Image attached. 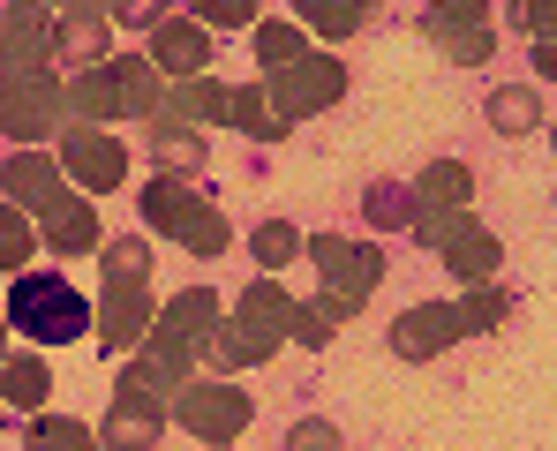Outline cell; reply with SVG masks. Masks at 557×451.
Here are the masks:
<instances>
[{"mask_svg":"<svg viewBox=\"0 0 557 451\" xmlns=\"http://www.w3.org/2000/svg\"><path fill=\"white\" fill-rule=\"evenodd\" d=\"M226 128H242L249 143H278L286 121H278V105H272V84H234V113H226Z\"/></svg>","mask_w":557,"mask_h":451,"instance_id":"obj_25","label":"cell"},{"mask_svg":"<svg viewBox=\"0 0 557 451\" xmlns=\"http://www.w3.org/2000/svg\"><path fill=\"white\" fill-rule=\"evenodd\" d=\"M301 53H309V46H301L294 23H257V61H264V76H272V68H294Z\"/></svg>","mask_w":557,"mask_h":451,"instance_id":"obj_36","label":"cell"},{"mask_svg":"<svg viewBox=\"0 0 557 451\" xmlns=\"http://www.w3.org/2000/svg\"><path fill=\"white\" fill-rule=\"evenodd\" d=\"M249 422H257V399L242 384H226V376H188L174 391V429H188L196 444H211V451L242 444Z\"/></svg>","mask_w":557,"mask_h":451,"instance_id":"obj_4","label":"cell"},{"mask_svg":"<svg viewBox=\"0 0 557 451\" xmlns=\"http://www.w3.org/2000/svg\"><path fill=\"white\" fill-rule=\"evenodd\" d=\"M535 68H543V84H557V38H543V46H535Z\"/></svg>","mask_w":557,"mask_h":451,"instance_id":"obj_41","label":"cell"},{"mask_svg":"<svg viewBox=\"0 0 557 451\" xmlns=\"http://www.w3.org/2000/svg\"><path fill=\"white\" fill-rule=\"evenodd\" d=\"M294 339V301L278 293V271H257L242 286V301L226 309V324L211 331V368H257Z\"/></svg>","mask_w":557,"mask_h":451,"instance_id":"obj_1","label":"cell"},{"mask_svg":"<svg viewBox=\"0 0 557 451\" xmlns=\"http://www.w3.org/2000/svg\"><path fill=\"white\" fill-rule=\"evenodd\" d=\"M61 166H69V180H76L84 196H106V188L128 180V151H121V136L69 121V128H61Z\"/></svg>","mask_w":557,"mask_h":451,"instance_id":"obj_13","label":"cell"},{"mask_svg":"<svg viewBox=\"0 0 557 451\" xmlns=\"http://www.w3.org/2000/svg\"><path fill=\"white\" fill-rule=\"evenodd\" d=\"M474 23H490V0H430V8H422V38L474 30Z\"/></svg>","mask_w":557,"mask_h":451,"instance_id":"obj_33","label":"cell"},{"mask_svg":"<svg viewBox=\"0 0 557 451\" xmlns=\"http://www.w3.org/2000/svg\"><path fill=\"white\" fill-rule=\"evenodd\" d=\"M46 234V256H98L106 249V226H98V196H69L38 218Z\"/></svg>","mask_w":557,"mask_h":451,"instance_id":"obj_17","label":"cell"},{"mask_svg":"<svg viewBox=\"0 0 557 451\" xmlns=\"http://www.w3.org/2000/svg\"><path fill=\"white\" fill-rule=\"evenodd\" d=\"M286 451H339V429L309 414V422H294V429H286Z\"/></svg>","mask_w":557,"mask_h":451,"instance_id":"obj_39","label":"cell"},{"mask_svg":"<svg viewBox=\"0 0 557 451\" xmlns=\"http://www.w3.org/2000/svg\"><path fill=\"white\" fill-rule=\"evenodd\" d=\"M309 264L324 278V293H339V301L362 309L376 293V278H384V249L362 241V234H317V241H309Z\"/></svg>","mask_w":557,"mask_h":451,"instance_id":"obj_7","label":"cell"},{"mask_svg":"<svg viewBox=\"0 0 557 451\" xmlns=\"http://www.w3.org/2000/svg\"><path fill=\"white\" fill-rule=\"evenodd\" d=\"M136 211H144V226L151 234H166V241H182L188 256H226L234 249V226H226V211L219 203H203L182 174H159L151 188H136Z\"/></svg>","mask_w":557,"mask_h":451,"instance_id":"obj_3","label":"cell"},{"mask_svg":"<svg viewBox=\"0 0 557 451\" xmlns=\"http://www.w3.org/2000/svg\"><path fill=\"white\" fill-rule=\"evenodd\" d=\"M113 23H128V30H159V23H166V0H113Z\"/></svg>","mask_w":557,"mask_h":451,"instance_id":"obj_40","label":"cell"},{"mask_svg":"<svg viewBox=\"0 0 557 451\" xmlns=\"http://www.w3.org/2000/svg\"><path fill=\"white\" fill-rule=\"evenodd\" d=\"M188 8H196V23H211V30H249L264 0H188Z\"/></svg>","mask_w":557,"mask_h":451,"instance_id":"obj_37","label":"cell"},{"mask_svg":"<svg viewBox=\"0 0 557 451\" xmlns=\"http://www.w3.org/2000/svg\"><path fill=\"white\" fill-rule=\"evenodd\" d=\"M38 249H46V234H30L23 203H8V211H0V264H8V278H23Z\"/></svg>","mask_w":557,"mask_h":451,"instance_id":"obj_31","label":"cell"},{"mask_svg":"<svg viewBox=\"0 0 557 451\" xmlns=\"http://www.w3.org/2000/svg\"><path fill=\"white\" fill-rule=\"evenodd\" d=\"M512 23L543 46V38H557V0H512Z\"/></svg>","mask_w":557,"mask_h":451,"instance_id":"obj_38","label":"cell"},{"mask_svg":"<svg viewBox=\"0 0 557 451\" xmlns=\"http://www.w3.org/2000/svg\"><path fill=\"white\" fill-rule=\"evenodd\" d=\"M76 8H113V0H53V15H76Z\"/></svg>","mask_w":557,"mask_h":451,"instance_id":"obj_42","label":"cell"},{"mask_svg":"<svg viewBox=\"0 0 557 451\" xmlns=\"http://www.w3.org/2000/svg\"><path fill=\"white\" fill-rule=\"evenodd\" d=\"M482 113H490V128H497L505 143H520V136H535V128H543V98H535L528 84L490 90V105H482Z\"/></svg>","mask_w":557,"mask_h":451,"instance_id":"obj_24","label":"cell"},{"mask_svg":"<svg viewBox=\"0 0 557 451\" xmlns=\"http://www.w3.org/2000/svg\"><path fill=\"white\" fill-rule=\"evenodd\" d=\"M113 68H121V105H128V121L151 128V121L166 113V98H174V90H166V68H159L151 53H121Z\"/></svg>","mask_w":557,"mask_h":451,"instance_id":"obj_19","label":"cell"},{"mask_svg":"<svg viewBox=\"0 0 557 451\" xmlns=\"http://www.w3.org/2000/svg\"><path fill=\"white\" fill-rule=\"evenodd\" d=\"M23 451H106V437H98L91 422H76V414H30Z\"/></svg>","mask_w":557,"mask_h":451,"instance_id":"obj_27","label":"cell"},{"mask_svg":"<svg viewBox=\"0 0 557 451\" xmlns=\"http://www.w3.org/2000/svg\"><path fill=\"white\" fill-rule=\"evenodd\" d=\"M437 53H453V68H482L490 53H497V30L490 23H474V30H445V38H430Z\"/></svg>","mask_w":557,"mask_h":451,"instance_id":"obj_35","label":"cell"},{"mask_svg":"<svg viewBox=\"0 0 557 451\" xmlns=\"http://www.w3.org/2000/svg\"><path fill=\"white\" fill-rule=\"evenodd\" d=\"M211 23H196V15H166L159 30H151V61L166 68V76H211Z\"/></svg>","mask_w":557,"mask_h":451,"instance_id":"obj_16","label":"cell"},{"mask_svg":"<svg viewBox=\"0 0 557 451\" xmlns=\"http://www.w3.org/2000/svg\"><path fill=\"white\" fill-rule=\"evenodd\" d=\"M69 121H84V128L128 121V105H121V68H113V61H91V68L69 76Z\"/></svg>","mask_w":557,"mask_h":451,"instance_id":"obj_18","label":"cell"},{"mask_svg":"<svg viewBox=\"0 0 557 451\" xmlns=\"http://www.w3.org/2000/svg\"><path fill=\"white\" fill-rule=\"evenodd\" d=\"M249 256H257V271H286L294 256H309V241H301V226H286V218H264V226L249 234Z\"/></svg>","mask_w":557,"mask_h":451,"instance_id":"obj_30","label":"cell"},{"mask_svg":"<svg viewBox=\"0 0 557 451\" xmlns=\"http://www.w3.org/2000/svg\"><path fill=\"white\" fill-rule=\"evenodd\" d=\"M550 151H557V128H550Z\"/></svg>","mask_w":557,"mask_h":451,"instance_id":"obj_43","label":"cell"},{"mask_svg":"<svg viewBox=\"0 0 557 451\" xmlns=\"http://www.w3.org/2000/svg\"><path fill=\"white\" fill-rule=\"evenodd\" d=\"M294 8H301V23H309V30H324V38L339 46V38H355V30H362V8H370V0H294Z\"/></svg>","mask_w":557,"mask_h":451,"instance_id":"obj_32","label":"cell"},{"mask_svg":"<svg viewBox=\"0 0 557 451\" xmlns=\"http://www.w3.org/2000/svg\"><path fill=\"white\" fill-rule=\"evenodd\" d=\"M414 196H422V211H467V203H474V166L430 159V166L414 174Z\"/></svg>","mask_w":557,"mask_h":451,"instance_id":"obj_23","label":"cell"},{"mask_svg":"<svg viewBox=\"0 0 557 451\" xmlns=\"http://www.w3.org/2000/svg\"><path fill=\"white\" fill-rule=\"evenodd\" d=\"M453 339H467L460 301H414V309L392 316V354L399 361H437L453 354Z\"/></svg>","mask_w":557,"mask_h":451,"instance_id":"obj_14","label":"cell"},{"mask_svg":"<svg viewBox=\"0 0 557 451\" xmlns=\"http://www.w3.org/2000/svg\"><path fill=\"white\" fill-rule=\"evenodd\" d=\"M0 391H8V406H15V414H38V406L53 399V368H46V354H38L30 339L0 361Z\"/></svg>","mask_w":557,"mask_h":451,"instance_id":"obj_20","label":"cell"},{"mask_svg":"<svg viewBox=\"0 0 557 451\" xmlns=\"http://www.w3.org/2000/svg\"><path fill=\"white\" fill-rule=\"evenodd\" d=\"M264 84H272L278 121H309V113H324V105L347 98V68H339L332 53H301L294 68H272Z\"/></svg>","mask_w":557,"mask_h":451,"instance_id":"obj_9","label":"cell"},{"mask_svg":"<svg viewBox=\"0 0 557 451\" xmlns=\"http://www.w3.org/2000/svg\"><path fill=\"white\" fill-rule=\"evenodd\" d=\"M362 218H370L376 234H414V218H422V196H414V180H376L370 196H362Z\"/></svg>","mask_w":557,"mask_h":451,"instance_id":"obj_26","label":"cell"},{"mask_svg":"<svg viewBox=\"0 0 557 451\" xmlns=\"http://www.w3.org/2000/svg\"><path fill=\"white\" fill-rule=\"evenodd\" d=\"M61 121H69V84H53V68L0 84V128H8V143H38V136H53Z\"/></svg>","mask_w":557,"mask_h":451,"instance_id":"obj_8","label":"cell"},{"mask_svg":"<svg viewBox=\"0 0 557 451\" xmlns=\"http://www.w3.org/2000/svg\"><path fill=\"white\" fill-rule=\"evenodd\" d=\"M151 271H121V278H106V301H98V347L106 354H128V347H144L151 339Z\"/></svg>","mask_w":557,"mask_h":451,"instance_id":"obj_10","label":"cell"},{"mask_svg":"<svg viewBox=\"0 0 557 451\" xmlns=\"http://www.w3.org/2000/svg\"><path fill=\"white\" fill-rule=\"evenodd\" d=\"M226 113H234V90L219 76H174V98L159 121H226Z\"/></svg>","mask_w":557,"mask_h":451,"instance_id":"obj_22","label":"cell"},{"mask_svg":"<svg viewBox=\"0 0 557 451\" xmlns=\"http://www.w3.org/2000/svg\"><path fill=\"white\" fill-rule=\"evenodd\" d=\"M414 241L453 271V278H467V286L497 278V264H505L497 234H490L482 218H467V211H422V218H414Z\"/></svg>","mask_w":557,"mask_h":451,"instance_id":"obj_6","label":"cell"},{"mask_svg":"<svg viewBox=\"0 0 557 451\" xmlns=\"http://www.w3.org/2000/svg\"><path fill=\"white\" fill-rule=\"evenodd\" d=\"M53 30H61V15H53V0H8V15H0V46H8V76H46V61H61V46H53Z\"/></svg>","mask_w":557,"mask_h":451,"instance_id":"obj_11","label":"cell"},{"mask_svg":"<svg viewBox=\"0 0 557 451\" xmlns=\"http://www.w3.org/2000/svg\"><path fill=\"white\" fill-rule=\"evenodd\" d=\"M53 46H61V61H69V68H91V61H106V8H76V15H61Z\"/></svg>","mask_w":557,"mask_h":451,"instance_id":"obj_29","label":"cell"},{"mask_svg":"<svg viewBox=\"0 0 557 451\" xmlns=\"http://www.w3.org/2000/svg\"><path fill=\"white\" fill-rule=\"evenodd\" d=\"M226 324V301L211 293V286H182L166 309H159V324H151V354H166L174 368H211V331Z\"/></svg>","mask_w":557,"mask_h":451,"instance_id":"obj_5","label":"cell"},{"mask_svg":"<svg viewBox=\"0 0 557 451\" xmlns=\"http://www.w3.org/2000/svg\"><path fill=\"white\" fill-rule=\"evenodd\" d=\"M151 159L166 166V174H182V180H196L203 166H211V143L188 128V121H151Z\"/></svg>","mask_w":557,"mask_h":451,"instance_id":"obj_21","label":"cell"},{"mask_svg":"<svg viewBox=\"0 0 557 451\" xmlns=\"http://www.w3.org/2000/svg\"><path fill=\"white\" fill-rule=\"evenodd\" d=\"M8 324H15L30 347H76L84 331H98L91 301H84L61 271H23V278H8Z\"/></svg>","mask_w":557,"mask_h":451,"instance_id":"obj_2","label":"cell"},{"mask_svg":"<svg viewBox=\"0 0 557 451\" xmlns=\"http://www.w3.org/2000/svg\"><path fill=\"white\" fill-rule=\"evenodd\" d=\"M505 316H512V293H505V286H490V278L460 301V324H467V331H497Z\"/></svg>","mask_w":557,"mask_h":451,"instance_id":"obj_34","label":"cell"},{"mask_svg":"<svg viewBox=\"0 0 557 451\" xmlns=\"http://www.w3.org/2000/svg\"><path fill=\"white\" fill-rule=\"evenodd\" d=\"M166 422H174V399L136 391V384H113V406H106L98 437H106V451H151L166 437Z\"/></svg>","mask_w":557,"mask_h":451,"instance_id":"obj_12","label":"cell"},{"mask_svg":"<svg viewBox=\"0 0 557 451\" xmlns=\"http://www.w3.org/2000/svg\"><path fill=\"white\" fill-rule=\"evenodd\" d=\"M0 188H8V203H23V211H53V203H69L76 188H69V166L61 159H46V151H30V143H15L8 151V174H0Z\"/></svg>","mask_w":557,"mask_h":451,"instance_id":"obj_15","label":"cell"},{"mask_svg":"<svg viewBox=\"0 0 557 451\" xmlns=\"http://www.w3.org/2000/svg\"><path fill=\"white\" fill-rule=\"evenodd\" d=\"M355 324V301L339 293H317V301H294V347H332V331Z\"/></svg>","mask_w":557,"mask_h":451,"instance_id":"obj_28","label":"cell"}]
</instances>
